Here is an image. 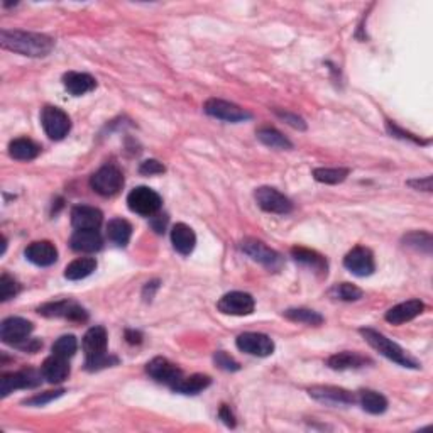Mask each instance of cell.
<instances>
[{"mask_svg": "<svg viewBox=\"0 0 433 433\" xmlns=\"http://www.w3.org/2000/svg\"><path fill=\"white\" fill-rule=\"evenodd\" d=\"M117 363H119L117 357L105 354V356L95 357V359H87V363H85V368H87V370H98V369L110 368V365H115Z\"/></svg>", "mask_w": 433, "mask_h": 433, "instance_id": "obj_39", "label": "cell"}, {"mask_svg": "<svg viewBox=\"0 0 433 433\" xmlns=\"http://www.w3.org/2000/svg\"><path fill=\"white\" fill-rule=\"evenodd\" d=\"M423 310H425L423 301L408 300V301L400 303V305L390 308L385 319H386V321H390L391 325H403V324H406V321H412L413 319H417L418 315H422Z\"/></svg>", "mask_w": 433, "mask_h": 433, "instance_id": "obj_18", "label": "cell"}, {"mask_svg": "<svg viewBox=\"0 0 433 433\" xmlns=\"http://www.w3.org/2000/svg\"><path fill=\"white\" fill-rule=\"evenodd\" d=\"M386 127H387V132H390L391 136L400 137V139H408V141H413V142H417V144H428V141H423V139H419V137L413 136V134L405 132L403 129H400L398 126H396V124H392L391 120H387V122H386Z\"/></svg>", "mask_w": 433, "mask_h": 433, "instance_id": "obj_42", "label": "cell"}, {"mask_svg": "<svg viewBox=\"0 0 433 433\" xmlns=\"http://www.w3.org/2000/svg\"><path fill=\"white\" fill-rule=\"evenodd\" d=\"M163 163H159V161L156 159H147L144 163H141L139 166V173L144 176H154V175H161V173H164Z\"/></svg>", "mask_w": 433, "mask_h": 433, "instance_id": "obj_43", "label": "cell"}, {"mask_svg": "<svg viewBox=\"0 0 433 433\" xmlns=\"http://www.w3.org/2000/svg\"><path fill=\"white\" fill-rule=\"evenodd\" d=\"M284 316L292 321L314 325V327H319V325L324 324V316H321L319 311L308 310V308H292V310L284 311Z\"/></svg>", "mask_w": 433, "mask_h": 433, "instance_id": "obj_33", "label": "cell"}, {"mask_svg": "<svg viewBox=\"0 0 433 433\" xmlns=\"http://www.w3.org/2000/svg\"><path fill=\"white\" fill-rule=\"evenodd\" d=\"M17 293H19V284H17V281L12 278L11 274L4 273L2 278H0V300L9 301L11 298H14Z\"/></svg>", "mask_w": 433, "mask_h": 433, "instance_id": "obj_38", "label": "cell"}, {"mask_svg": "<svg viewBox=\"0 0 433 433\" xmlns=\"http://www.w3.org/2000/svg\"><path fill=\"white\" fill-rule=\"evenodd\" d=\"M254 306H256L254 298L249 293L244 292L227 293L217 303V308L222 311V314L232 316L251 315L254 311Z\"/></svg>", "mask_w": 433, "mask_h": 433, "instance_id": "obj_11", "label": "cell"}, {"mask_svg": "<svg viewBox=\"0 0 433 433\" xmlns=\"http://www.w3.org/2000/svg\"><path fill=\"white\" fill-rule=\"evenodd\" d=\"M213 360H215V364L218 365V368L224 369V370H232V373H234V370H239L240 369V365H239L237 360L232 359V357L229 354H227V352H224V351H218L217 354L213 356Z\"/></svg>", "mask_w": 433, "mask_h": 433, "instance_id": "obj_41", "label": "cell"}, {"mask_svg": "<svg viewBox=\"0 0 433 433\" xmlns=\"http://www.w3.org/2000/svg\"><path fill=\"white\" fill-rule=\"evenodd\" d=\"M41 378L43 373H36L34 369L4 374L2 379H0V395H2V398H6L16 390H33V387L41 385Z\"/></svg>", "mask_w": 433, "mask_h": 433, "instance_id": "obj_8", "label": "cell"}, {"mask_svg": "<svg viewBox=\"0 0 433 433\" xmlns=\"http://www.w3.org/2000/svg\"><path fill=\"white\" fill-rule=\"evenodd\" d=\"M359 403L364 412L370 415H383L387 410V400L381 392L373 390L359 391Z\"/></svg>", "mask_w": 433, "mask_h": 433, "instance_id": "obj_30", "label": "cell"}, {"mask_svg": "<svg viewBox=\"0 0 433 433\" xmlns=\"http://www.w3.org/2000/svg\"><path fill=\"white\" fill-rule=\"evenodd\" d=\"M242 251L252 257L254 261L267 267L269 271H279L283 267V256L279 252L267 247L264 242L257 239H245L242 242Z\"/></svg>", "mask_w": 433, "mask_h": 433, "instance_id": "obj_9", "label": "cell"}, {"mask_svg": "<svg viewBox=\"0 0 433 433\" xmlns=\"http://www.w3.org/2000/svg\"><path fill=\"white\" fill-rule=\"evenodd\" d=\"M369 363V359L356 354V352H341V354L332 356L327 360L328 368L333 370H347V369H359Z\"/></svg>", "mask_w": 433, "mask_h": 433, "instance_id": "obj_28", "label": "cell"}, {"mask_svg": "<svg viewBox=\"0 0 433 433\" xmlns=\"http://www.w3.org/2000/svg\"><path fill=\"white\" fill-rule=\"evenodd\" d=\"M235 343H237L239 351H242L249 356L267 357L274 352V342L271 341V337H267L266 333H257V332L240 333Z\"/></svg>", "mask_w": 433, "mask_h": 433, "instance_id": "obj_14", "label": "cell"}, {"mask_svg": "<svg viewBox=\"0 0 433 433\" xmlns=\"http://www.w3.org/2000/svg\"><path fill=\"white\" fill-rule=\"evenodd\" d=\"M39 153H41V146L28 137H19L9 144V154L17 161H33L38 158Z\"/></svg>", "mask_w": 433, "mask_h": 433, "instance_id": "obj_26", "label": "cell"}, {"mask_svg": "<svg viewBox=\"0 0 433 433\" xmlns=\"http://www.w3.org/2000/svg\"><path fill=\"white\" fill-rule=\"evenodd\" d=\"M203 110L210 115V117L232 124L244 122V120L251 119V114H249L245 109H242V107L232 104V102L222 100V98H208V100L205 102Z\"/></svg>", "mask_w": 433, "mask_h": 433, "instance_id": "obj_6", "label": "cell"}, {"mask_svg": "<svg viewBox=\"0 0 433 433\" xmlns=\"http://www.w3.org/2000/svg\"><path fill=\"white\" fill-rule=\"evenodd\" d=\"M124 185L122 171L114 164H105L92 176L90 186L102 196L117 195Z\"/></svg>", "mask_w": 433, "mask_h": 433, "instance_id": "obj_4", "label": "cell"}, {"mask_svg": "<svg viewBox=\"0 0 433 433\" xmlns=\"http://www.w3.org/2000/svg\"><path fill=\"white\" fill-rule=\"evenodd\" d=\"M218 418H220L227 427H235V418H234V415H232V412H230V406L222 405L220 412H218Z\"/></svg>", "mask_w": 433, "mask_h": 433, "instance_id": "obj_45", "label": "cell"}, {"mask_svg": "<svg viewBox=\"0 0 433 433\" xmlns=\"http://www.w3.org/2000/svg\"><path fill=\"white\" fill-rule=\"evenodd\" d=\"M257 139L267 147H273V149L279 151H288L293 149L292 141L288 137H284L278 129L274 127H261L257 131Z\"/></svg>", "mask_w": 433, "mask_h": 433, "instance_id": "obj_31", "label": "cell"}, {"mask_svg": "<svg viewBox=\"0 0 433 433\" xmlns=\"http://www.w3.org/2000/svg\"><path fill=\"white\" fill-rule=\"evenodd\" d=\"M210 385H212V379L208 376H205V374H193V376L181 378L171 390L180 392V395H198V392L207 390Z\"/></svg>", "mask_w": 433, "mask_h": 433, "instance_id": "obj_27", "label": "cell"}, {"mask_svg": "<svg viewBox=\"0 0 433 433\" xmlns=\"http://www.w3.org/2000/svg\"><path fill=\"white\" fill-rule=\"evenodd\" d=\"M146 373L149 374L154 381L161 383V385H166L169 387L175 386L183 378V370L178 368L176 364L164 359V357H154L153 360H149L146 365Z\"/></svg>", "mask_w": 433, "mask_h": 433, "instance_id": "obj_13", "label": "cell"}, {"mask_svg": "<svg viewBox=\"0 0 433 433\" xmlns=\"http://www.w3.org/2000/svg\"><path fill=\"white\" fill-rule=\"evenodd\" d=\"M39 315L48 316V319H66L71 321H87L88 314L83 306H80L73 300H60L44 303L38 308Z\"/></svg>", "mask_w": 433, "mask_h": 433, "instance_id": "obj_7", "label": "cell"}, {"mask_svg": "<svg viewBox=\"0 0 433 433\" xmlns=\"http://www.w3.org/2000/svg\"><path fill=\"white\" fill-rule=\"evenodd\" d=\"M33 324L29 320L21 319V316H11V319L2 321L0 327V338L6 343L19 347L22 342H26L33 332Z\"/></svg>", "mask_w": 433, "mask_h": 433, "instance_id": "obj_15", "label": "cell"}, {"mask_svg": "<svg viewBox=\"0 0 433 433\" xmlns=\"http://www.w3.org/2000/svg\"><path fill=\"white\" fill-rule=\"evenodd\" d=\"M26 257L36 266L46 267L56 262L58 249L55 247V244H51L49 240H38V242L28 245V249H26Z\"/></svg>", "mask_w": 433, "mask_h": 433, "instance_id": "obj_19", "label": "cell"}, {"mask_svg": "<svg viewBox=\"0 0 433 433\" xmlns=\"http://www.w3.org/2000/svg\"><path fill=\"white\" fill-rule=\"evenodd\" d=\"M349 176L347 168H316L314 169V178L325 185H337Z\"/></svg>", "mask_w": 433, "mask_h": 433, "instance_id": "obj_34", "label": "cell"}, {"mask_svg": "<svg viewBox=\"0 0 433 433\" xmlns=\"http://www.w3.org/2000/svg\"><path fill=\"white\" fill-rule=\"evenodd\" d=\"M330 294H332L333 298H337V300H342V301H357L363 298V289L354 287V284H351V283H341L330 289Z\"/></svg>", "mask_w": 433, "mask_h": 433, "instance_id": "obj_37", "label": "cell"}, {"mask_svg": "<svg viewBox=\"0 0 433 433\" xmlns=\"http://www.w3.org/2000/svg\"><path fill=\"white\" fill-rule=\"evenodd\" d=\"M78 349V342L75 336H63L60 337L58 341L53 343V354L65 357V359H70V357L75 356V352Z\"/></svg>", "mask_w": 433, "mask_h": 433, "instance_id": "obj_36", "label": "cell"}, {"mask_svg": "<svg viewBox=\"0 0 433 433\" xmlns=\"http://www.w3.org/2000/svg\"><path fill=\"white\" fill-rule=\"evenodd\" d=\"M405 245H408V247L417 249L419 252H432V235L427 234V232H412V234L405 235Z\"/></svg>", "mask_w": 433, "mask_h": 433, "instance_id": "obj_35", "label": "cell"}, {"mask_svg": "<svg viewBox=\"0 0 433 433\" xmlns=\"http://www.w3.org/2000/svg\"><path fill=\"white\" fill-rule=\"evenodd\" d=\"M0 44L9 51L19 53L22 56L43 58L55 48V41L46 34L26 33V31H7L0 33Z\"/></svg>", "mask_w": 433, "mask_h": 433, "instance_id": "obj_1", "label": "cell"}, {"mask_svg": "<svg viewBox=\"0 0 433 433\" xmlns=\"http://www.w3.org/2000/svg\"><path fill=\"white\" fill-rule=\"evenodd\" d=\"M104 215L95 207L88 205H78L71 212V224L77 230H97L102 225Z\"/></svg>", "mask_w": 433, "mask_h": 433, "instance_id": "obj_17", "label": "cell"}, {"mask_svg": "<svg viewBox=\"0 0 433 433\" xmlns=\"http://www.w3.org/2000/svg\"><path fill=\"white\" fill-rule=\"evenodd\" d=\"M310 396L328 406H347L356 403V396L351 391L337 386H314L308 390Z\"/></svg>", "mask_w": 433, "mask_h": 433, "instance_id": "obj_16", "label": "cell"}, {"mask_svg": "<svg viewBox=\"0 0 433 433\" xmlns=\"http://www.w3.org/2000/svg\"><path fill=\"white\" fill-rule=\"evenodd\" d=\"M127 205L134 213L142 217H153L161 210L163 200L153 188L137 186L127 196Z\"/></svg>", "mask_w": 433, "mask_h": 433, "instance_id": "obj_3", "label": "cell"}, {"mask_svg": "<svg viewBox=\"0 0 433 433\" xmlns=\"http://www.w3.org/2000/svg\"><path fill=\"white\" fill-rule=\"evenodd\" d=\"M63 85L71 95L82 97L85 93L95 90L97 80L88 73H80V71H68L63 75Z\"/></svg>", "mask_w": 433, "mask_h": 433, "instance_id": "obj_22", "label": "cell"}, {"mask_svg": "<svg viewBox=\"0 0 433 433\" xmlns=\"http://www.w3.org/2000/svg\"><path fill=\"white\" fill-rule=\"evenodd\" d=\"M343 266H346L352 274L359 276V278L370 276L374 273V269H376L373 252H370L368 247H363V245H357V247L347 252V256L343 257Z\"/></svg>", "mask_w": 433, "mask_h": 433, "instance_id": "obj_12", "label": "cell"}, {"mask_svg": "<svg viewBox=\"0 0 433 433\" xmlns=\"http://www.w3.org/2000/svg\"><path fill=\"white\" fill-rule=\"evenodd\" d=\"M83 351L87 359L107 354V330L104 327H92L83 337Z\"/></svg>", "mask_w": 433, "mask_h": 433, "instance_id": "obj_23", "label": "cell"}, {"mask_svg": "<svg viewBox=\"0 0 433 433\" xmlns=\"http://www.w3.org/2000/svg\"><path fill=\"white\" fill-rule=\"evenodd\" d=\"M97 269V261L93 257H80L75 259L71 264L66 266L65 278L70 281H80L88 278Z\"/></svg>", "mask_w": 433, "mask_h": 433, "instance_id": "obj_29", "label": "cell"}, {"mask_svg": "<svg viewBox=\"0 0 433 433\" xmlns=\"http://www.w3.org/2000/svg\"><path fill=\"white\" fill-rule=\"evenodd\" d=\"M71 249L77 252H97L104 245V239L98 230H77L71 235Z\"/></svg>", "mask_w": 433, "mask_h": 433, "instance_id": "obj_24", "label": "cell"}, {"mask_svg": "<svg viewBox=\"0 0 433 433\" xmlns=\"http://www.w3.org/2000/svg\"><path fill=\"white\" fill-rule=\"evenodd\" d=\"M292 256L294 261L300 262V264L308 267V269H311L314 273L320 276H327L328 271L327 259L316 251H311V249H305V247H293Z\"/></svg>", "mask_w": 433, "mask_h": 433, "instance_id": "obj_21", "label": "cell"}, {"mask_svg": "<svg viewBox=\"0 0 433 433\" xmlns=\"http://www.w3.org/2000/svg\"><path fill=\"white\" fill-rule=\"evenodd\" d=\"M41 124L46 136L53 141L65 139L71 129V120L68 117V114L53 105H46L43 109Z\"/></svg>", "mask_w": 433, "mask_h": 433, "instance_id": "obj_5", "label": "cell"}, {"mask_svg": "<svg viewBox=\"0 0 433 433\" xmlns=\"http://www.w3.org/2000/svg\"><path fill=\"white\" fill-rule=\"evenodd\" d=\"M276 115H278L279 119H283L284 122L289 124V126L294 127V129H300V131H305L306 129V124L305 120H303L301 117H298V115H294L292 112H287V110H274Z\"/></svg>", "mask_w": 433, "mask_h": 433, "instance_id": "obj_44", "label": "cell"}, {"mask_svg": "<svg viewBox=\"0 0 433 433\" xmlns=\"http://www.w3.org/2000/svg\"><path fill=\"white\" fill-rule=\"evenodd\" d=\"M408 185L413 186L415 190L432 191V176L423 178V180H412V181H408Z\"/></svg>", "mask_w": 433, "mask_h": 433, "instance_id": "obj_46", "label": "cell"}, {"mask_svg": "<svg viewBox=\"0 0 433 433\" xmlns=\"http://www.w3.org/2000/svg\"><path fill=\"white\" fill-rule=\"evenodd\" d=\"M254 198L259 207L267 213H278V215H287L293 210V203L288 196H284L281 191L271 186H261L254 193Z\"/></svg>", "mask_w": 433, "mask_h": 433, "instance_id": "obj_10", "label": "cell"}, {"mask_svg": "<svg viewBox=\"0 0 433 433\" xmlns=\"http://www.w3.org/2000/svg\"><path fill=\"white\" fill-rule=\"evenodd\" d=\"M171 242L181 256H188L193 252L196 245V235L191 227L186 224H176L171 230Z\"/></svg>", "mask_w": 433, "mask_h": 433, "instance_id": "obj_25", "label": "cell"}, {"mask_svg": "<svg viewBox=\"0 0 433 433\" xmlns=\"http://www.w3.org/2000/svg\"><path fill=\"white\" fill-rule=\"evenodd\" d=\"M63 392H65V390L41 392V395H36V396H33V398L26 400V401H24V405H29V406H44V405H48L49 401L60 398V396L63 395Z\"/></svg>", "mask_w": 433, "mask_h": 433, "instance_id": "obj_40", "label": "cell"}, {"mask_svg": "<svg viewBox=\"0 0 433 433\" xmlns=\"http://www.w3.org/2000/svg\"><path fill=\"white\" fill-rule=\"evenodd\" d=\"M359 332H360V336L365 338V342H368L374 351H378L379 354L385 356L386 359H390V360H392V363L403 365V368H410V369H418L419 368V364L417 363V360H415L413 357H410L408 354H406V352L401 349L398 343L390 341V338H387L386 336L379 333L378 330L360 328Z\"/></svg>", "mask_w": 433, "mask_h": 433, "instance_id": "obj_2", "label": "cell"}, {"mask_svg": "<svg viewBox=\"0 0 433 433\" xmlns=\"http://www.w3.org/2000/svg\"><path fill=\"white\" fill-rule=\"evenodd\" d=\"M107 235H109V239L112 240L114 244L124 247V245H127L129 240H131L132 225L129 224L127 220H124V218H112V220L109 222V225H107Z\"/></svg>", "mask_w": 433, "mask_h": 433, "instance_id": "obj_32", "label": "cell"}, {"mask_svg": "<svg viewBox=\"0 0 433 433\" xmlns=\"http://www.w3.org/2000/svg\"><path fill=\"white\" fill-rule=\"evenodd\" d=\"M126 338H127L129 343H141L142 336H141V332H134V330H127Z\"/></svg>", "mask_w": 433, "mask_h": 433, "instance_id": "obj_47", "label": "cell"}, {"mask_svg": "<svg viewBox=\"0 0 433 433\" xmlns=\"http://www.w3.org/2000/svg\"><path fill=\"white\" fill-rule=\"evenodd\" d=\"M41 373L43 378L46 379L48 383H51V385H60V383H63L65 379H68L70 376L68 359L53 354L43 363Z\"/></svg>", "mask_w": 433, "mask_h": 433, "instance_id": "obj_20", "label": "cell"}]
</instances>
